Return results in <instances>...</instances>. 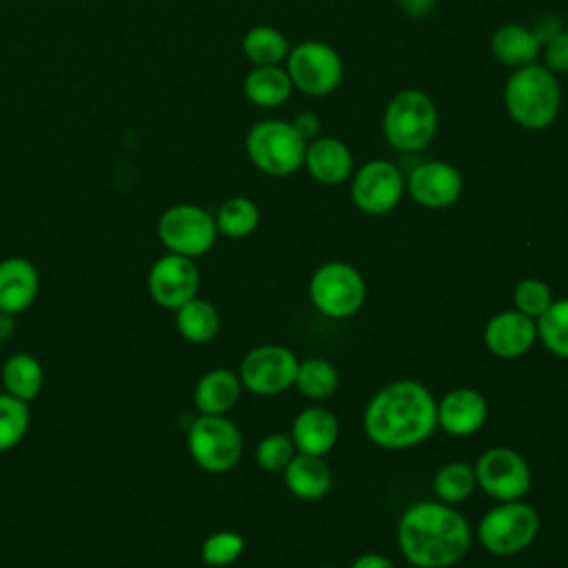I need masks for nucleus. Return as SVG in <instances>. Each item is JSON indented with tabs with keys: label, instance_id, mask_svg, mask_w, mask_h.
<instances>
[{
	"label": "nucleus",
	"instance_id": "1",
	"mask_svg": "<svg viewBox=\"0 0 568 568\" xmlns=\"http://www.w3.org/2000/svg\"><path fill=\"white\" fill-rule=\"evenodd\" d=\"M437 426V402L415 379H399L377 390L364 410V430L373 444L388 450L426 442Z\"/></svg>",
	"mask_w": 568,
	"mask_h": 568
},
{
	"label": "nucleus",
	"instance_id": "2",
	"mask_svg": "<svg viewBox=\"0 0 568 568\" xmlns=\"http://www.w3.org/2000/svg\"><path fill=\"white\" fill-rule=\"evenodd\" d=\"M397 544L417 568H448L468 552L470 526L444 501H417L399 517Z\"/></svg>",
	"mask_w": 568,
	"mask_h": 568
},
{
	"label": "nucleus",
	"instance_id": "3",
	"mask_svg": "<svg viewBox=\"0 0 568 568\" xmlns=\"http://www.w3.org/2000/svg\"><path fill=\"white\" fill-rule=\"evenodd\" d=\"M504 106L508 118L526 131H544L561 111L559 75L539 62L513 69L504 82Z\"/></svg>",
	"mask_w": 568,
	"mask_h": 568
},
{
	"label": "nucleus",
	"instance_id": "4",
	"mask_svg": "<svg viewBox=\"0 0 568 568\" xmlns=\"http://www.w3.org/2000/svg\"><path fill=\"white\" fill-rule=\"evenodd\" d=\"M437 126V106L422 89H402L384 106L382 131L395 151L415 153L426 149L435 140Z\"/></svg>",
	"mask_w": 568,
	"mask_h": 568
},
{
	"label": "nucleus",
	"instance_id": "5",
	"mask_svg": "<svg viewBox=\"0 0 568 568\" xmlns=\"http://www.w3.org/2000/svg\"><path fill=\"white\" fill-rule=\"evenodd\" d=\"M244 149L251 164L271 178H286L304 166L306 142L288 120L255 122L246 133Z\"/></svg>",
	"mask_w": 568,
	"mask_h": 568
},
{
	"label": "nucleus",
	"instance_id": "6",
	"mask_svg": "<svg viewBox=\"0 0 568 568\" xmlns=\"http://www.w3.org/2000/svg\"><path fill=\"white\" fill-rule=\"evenodd\" d=\"M539 532V515L530 504L519 499L501 501L490 508L479 526L477 537L479 544L497 557H508L526 550Z\"/></svg>",
	"mask_w": 568,
	"mask_h": 568
},
{
	"label": "nucleus",
	"instance_id": "7",
	"mask_svg": "<svg viewBox=\"0 0 568 568\" xmlns=\"http://www.w3.org/2000/svg\"><path fill=\"white\" fill-rule=\"evenodd\" d=\"M286 73L304 95L324 98L333 93L344 78V60L335 47L322 40H304L288 49Z\"/></svg>",
	"mask_w": 568,
	"mask_h": 568
},
{
	"label": "nucleus",
	"instance_id": "8",
	"mask_svg": "<svg viewBox=\"0 0 568 568\" xmlns=\"http://www.w3.org/2000/svg\"><path fill=\"white\" fill-rule=\"evenodd\" d=\"M186 446L193 462L213 475L229 473L242 457V433L224 415H200L191 422Z\"/></svg>",
	"mask_w": 568,
	"mask_h": 568
},
{
	"label": "nucleus",
	"instance_id": "9",
	"mask_svg": "<svg viewBox=\"0 0 568 568\" xmlns=\"http://www.w3.org/2000/svg\"><path fill=\"white\" fill-rule=\"evenodd\" d=\"M158 237L166 253L200 257L209 253L217 240V226L209 211L197 204H173L158 220Z\"/></svg>",
	"mask_w": 568,
	"mask_h": 568
},
{
	"label": "nucleus",
	"instance_id": "10",
	"mask_svg": "<svg viewBox=\"0 0 568 568\" xmlns=\"http://www.w3.org/2000/svg\"><path fill=\"white\" fill-rule=\"evenodd\" d=\"M308 297L322 315L344 320L362 308L366 284L355 266L346 262H326L313 273Z\"/></svg>",
	"mask_w": 568,
	"mask_h": 568
},
{
	"label": "nucleus",
	"instance_id": "11",
	"mask_svg": "<svg viewBox=\"0 0 568 568\" xmlns=\"http://www.w3.org/2000/svg\"><path fill=\"white\" fill-rule=\"evenodd\" d=\"M473 468L477 486L497 501H515L530 490V466L524 455L508 446L484 450Z\"/></svg>",
	"mask_w": 568,
	"mask_h": 568
},
{
	"label": "nucleus",
	"instance_id": "12",
	"mask_svg": "<svg viewBox=\"0 0 568 568\" xmlns=\"http://www.w3.org/2000/svg\"><path fill=\"white\" fill-rule=\"evenodd\" d=\"M406 191L402 169L390 160H368L351 175V200L366 215L393 211Z\"/></svg>",
	"mask_w": 568,
	"mask_h": 568
},
{
	"label": "nucleus",
	"instance_id": "13",
	"mask_svg": "<svg viewBox=\"0 0 568 568\" xmlns=\"http://www.w3.org/2000/svg\"><path fill=\"white\" fill-rule=\"evenodd\" d=\"M300 359L282 344L248 351L240 364V382L255 395H277L295 384Z\"/></svg>",
	"mask_w": 568,
	"mask_h": 568
},
{
	"label": "nucleus",
	"instance_id": "14",
	"mask_svg": "<svg viewBox=\"0 0 568 568\" xmlns=\"http://www.w3.org/2000/svg\"><path fill=\"white\" fill-rule=\"evenodd\" d=\"M146 286L155 304L175 311L197 295L200 268L191 257L164 253L151 264Z\"/></svg>",
	"mask_w": 568,
	"mask_h": 568
},
{
	"label": "nucleus",
	"instance_id": "15",
	"mask_svg": "<svg viewBox=\"0 0 568 568\" xmlns=\"http://www.w3.org/2000/svg\"><path fill=\"white\" fill-rule=\"evenodd\" d=\"M464 191V178L457 166L446 160H426L406 175V193L424 209H448Z\"/></svg>",
	"mask_w": 568,
	"mask_h": 568
},
{
	"label": "nucleus",
	"instance_id": "16",
	"mask_svg": "<svg viewBox=\"0 0 568 568\" xmlns=\"http://www.w3.org/2000/svg\"><path fill=\"white\" fill-rule=\"evenodd\" d=\"M537 339V324L532 317L515 311H501L484 326L486 348L504 359L519 357L532 348Z\"/></svg>",
	"mask_w": 568,
	"mask_h": 568
},
{
	"label": "nucleus",
	"instance_id": "17",
	"mask_svg": "<svg viewBox=\"0 0 568 568\" xmlns=\"http://www.w3.org/2000/svg\"><path fill=\"white\" fill-rule=\"evenodd\" d=\"M488 417V404L475 388H453L437 402V426L453 437L477 433Z\"/></svg>",
	"mask_w": 568,
	"mask_h": 568
},
{
	"label": "nucleus",
	"instance_id": "18",
	"mask_svg": "<svg viewBox=\"0 0 568 568\" xmlns=\"http://www.w3.org/2000/svg\"><path fill=\"white\" fill-rule=\"evenodd\" d=\"M304 169L324 186H339L353 175V153L335 135H317L306 144Z\"/></svg>",
	"mask_w": 568,
	"mask_h": 568
},
{
	"label": "nucleus",
	"instance_id": "19",
	"mask_svg": "<svg viewBox=\"0 0 568 568\" xmlns=\"http://www.w3.org/2000/svg\"><path fill=\"white\" fill-rule=\"evenodd\" d=\"M40 293V273L27 257H7L0 262V311L20 315Z\"/></svg>",
	"mask_w": 568,
	"mask_h": 568
},
{
	"label": "nucleus",
	"instance_id": "20",
	"mask_svg": "<svg viewBox=\"0 0 568 568\" xmlns=\"http://www.w3.org/2000/svg\"><path fill=\"white\" fill-rule=\"evenodd\" d=\"M339 424L335 415L322 406H308L304 408L291 428L293 446L300 453L324 457L337 442Z\"/></svg>",
	"mask_w": 568,
	"mask_h": 568
},
{
	"label": "nucleus",
	"instance_id": "21",
	"mask_svg": "<svg viewBox=\"0 0 568 568\" xmlns=\"http://www.w3.org/2000/svg\"><path fill=\"white\" fill-rule=\"evenodd\" d=\"M493 58L510 69H519L537 62L541 53V42L535 36L532 27L519 22H506L490 36Z\"/></svg>",
	"mask_w": 568,
	"mask_h": 568
},
{
	"label": "nucleus",
	"instance_id": "22",
	"mask_svg": "<svg viewBox=\"0 0 568 568\" xmlns=\"http://www.w3.org/2000/svg\"><path fill=\"white\" fill-rule=\"evenodd\" d=\"M282 473H284V484L288 493L308 501L322 499L333 484L328 464L317 455L297 453L291 457V462Z\"/></svg>",
	"mask_w": 568,
	"mask_h": 568
},
{
	"label": "nucleus",
	"instance_id": "23",
	"mask_svg": "<svg viewBox=\"0 0 568 568\" xmlns=\"http://www.w3.org/2000/svg\"><path fill=\"white\" fill-rule=\"evenodd\" d=\"M240 393V375L229 368H213L197 379L193 390V404L200 415H224L237 404Z\"/></svg>",
	"mask_w": 568,
	"mask_h": 568
},
{
	"label": "nucleus",
	"instance_id": "24",
	"mask_svg": "<svg viewBox=\"0 0 568 568\" xmlns=\"http://www.w3.org/2000/svg\"><path fill=\"white\" fill-rule=\"evenodd\" d=\"M242 89L251 104L260 109H277L284 102H288L293 93V82L284 67L266 64V67H253L244 75Z\"/></svg>",
	"mask_w": 568,
	"mask_h": 568
},
{
	"label": "nucleus",
	"instance_id": "25",
	"mask_svg": "<svg viewBox=\"0 0 568 568\" xmlns=\"http://www.w3.org/2000/svg\"><path fill=\"white\" fill-rule=\"evenodd\" d=\"M0 377H2L4 393H9L11 397L22 399L27 404L40 395L42 384H44L42 364L31 353L9 355L2 364Z\"/></svg>",
	"mask_w": 568,
	"mask_h": 568
},
{
	"label": "nucleus",
	"instance_id": "26",
	"mask_svg": "<svg viewBox=\"0 0 568 568\" xmlns=\"http://www.w3.org/2000/svg\"><path fill=\"white\" fill-rule=\"evenodd\" d=\"M175 328L186 342L204 344L217 335L220 313L209 300L195 295L175 308Z\"/></svg>",
	"mask_w": 568,
	"mask_h": 568
},
{
	"label": "nucleus",
	"instance_id": "27",
	"mask_svg": "<svg viewBox=\"0 0 568 568\" xmlns=\"http://www.w3.org/2000/svg\"><path fill=\"white\" fill-rule=\"evenodd\" d=\"M288 49L291 44L286 36L271 24L251 27L242 38V53L253 67L282 64L288 55Z\"/></svg>",
	"mask_w": 568,
	"mask_h": 568
},
{
	"label": "nucleus",
	"instance_id": "28",
	"mask_svg": "<svg viewBox=\"0 0 568 568\" xmlns=\"http://www.w3.org/2000/svg\"><path fill=\"white\" fill-rule=\"evenodd\" d=\"M213 220H215L217 233H222L231 240H242L257 229L260 209L251 197L233 195L220 204Z\"/></svg>",
	"mask_w": 568,
	"mask_h": 568
},
{
	"label": "nucleus",
	"instance_id": "29",
	"mask_svg": "<svg viewBox=\"0 0 568 568\" xmlns=\"http://www.w3.org/2000/svg\"><path fill=\"white\" fill-rule=\"evenodd\" d=\"M475 486H477L475 468L470 464H466V462L444 464L435 473V479H433L435 495L444 504H459V501L468 499L470 493L475 490Z\"/></svg>",
	"mask_w": 568,
	"mask_h": 568
},
{
	"label": "nucleus",
	"instance_id": "30",
	"mask_svg": "<svg viewBox=\"0 0 568 568\" xmlns=\"http://www.w3.org/2000/svg\"><path fill=\"white\" fill-rule=\"evenodd\" d=\"M295 386L308 399H326L337 388V371L328 359L308 357L297 366Z\"/></svg>",
	"mask_w": 568,
	"mask_h": 568
},
{
	"label": "nucleus",
	"instance_id": "31",
	"mask_svg": "<svg viewBox=\"0 0 568 568\" xmlns=\"http://www.w3.org/2000/svg\"><path fill=\"white\" fill-rule=\"evenodd\" d=\"M537 337L552 355L568 359V297L552 302L537 317Z\"/></svg>",
	"mask_w": 568,
	"mask_h": 568
},
{
	"label": "nucleus",
	"instance_id": "32",
	"mask_svg": "<svg viewBox=\"0 0 568 568\" xmlns=\"http://www.w3.org/2000/svg\"><path fill=\"white\" fill-rule=\"evenodd\" d=\"M29 404L0 393V453L16 448L29 430Z\"/></svg>",
	"mask_w": 568,
	"mask_h": 568
},
{
	"label": "nucleus",
	"instance_id": "33",
	"mask_svg": "<svg viewBox=\"0 0 568 568\" xmlns=\"http://www.w3.org/2000/svg\"><path fill=\"white\" fill-rule=\"evenodd\" d=\"M244 550V539L233 530H217L202 541V561L213 568L231 566Z\"/></svg>",
	"mask_w": 568,
	"mask_h": 568
},
{
	"label": "nucleus",
	"instance_id": "34",
	"mask_svg": "<svg viewBox=\"0 0 568 568\" xmlns=\"http://www.w3.org/2000/svg\"><path fill=\"white\" fill-rule=\"evenodd\" d=\"M293 439L284 433H268L255 448V462L266 473H280L293 457Z\"/></svg>",
	"mask_w": 568,
	"mask_h": 568
},
{
	"label": "nucleus",
	"instance_id": "35",
	"mask_svg": "<svg viewBox=\"0 0 568 568\" xmlns=\"http://www.w3.org/2000/svg\"><path fill=\"white\" fill-rule=\"evenodd\" d=\"M515 308L528 317H539L550 304H552V293L550 286L537 277H526L517 284L515 288Z\"/></svg>",
	"mask_w": 568,
	"mask_h": 568
},
{
	"label": "nucleus",
	"instance_id": "36",
	"mask_svg": "<svg viewBox=\"0 0 568 568\" xmlns=\"http://www.w3.org/2000/svg\"><path fill=\"white\" fill-rule=\"evenodd\" d=\"M544 67L550 69L555 75L568 73V29H561L555 38H550L541 47Z\"/></svg>",
	"mask_w": 568,
	"mask_h": 568
},
{
	"label": "nucleus",
	"instance_id": "37",
	"mask_svg": "<svg viewBox=\"0 0 568 568\" xmlns=\"http://www.w3.org/2000/svg\"><path fill=\"white\" fill-rule=\"evenodd\" d=\"M291 124H293V129L300 133V138H302L306 144L320 135V126H322L317 113H313V111H300V113L291 120Z\"/></svg>",
	"mask_w": 568,
	"mask_h": 568
},
{
	"label": "nucleus",
	"instance_id": "38",
	"mask_svg": "<svg viewBox=\"0 0 568 568\" xmlns=\"http://www.w3.org/2000/svg\"><path fill=\"white\" fill-rule=\"evenodd\" d=\"M561 29H566V27H564L561 20L555 18V16H546V18H541L537 24H532V31H535V36L539 38L541 47H544L550 38H555Z\"/></svg>",
	"mask_w": 568,
	"mask_h": 568
},
{
	"label": "nucleus",
	"instance_id": "39",
	"mask_svg": "<svg viewBox=\"0 0 568 568\" xmlns=\"http://www.w3.org/2000/svg\"><path fill=\"white\" fill-rule=\"evenodd\" d=\"M397 7L408 16V18H426L433 7L435 0H397Z\"/></svg>",
	"mask_w": 568,
	"mask_h": 568
},
{
	"label": "nucleus",
	"instance_id": "40",
	"mask_svg": "<svg viewBox=\"0 0 568 568\" xmlns=\"http://www.w3.org/2000/svg\"><path fill=\"white\" fill-rule=\"evenodd\" d=\"M351 568H395L393 561L379 552H366V555H359Z\"/></svg>",
	"mask_w": 568,
	"mask_h": 568
},
{
	"label": "nucleus",
	"instance_id": "41",
	"mask_svg": "<svg viewBox=\"0 0 568 568\" xmlns=\"http://www.w3.org/2000/svg\"><path fill=\"white\" fill-rule=\"evenodd\" d=\"M16 333V315L0 311V342H7Z\"/></svg>",
	"mask_w": 568,
	"mask_h": 568
}]
</instances>
